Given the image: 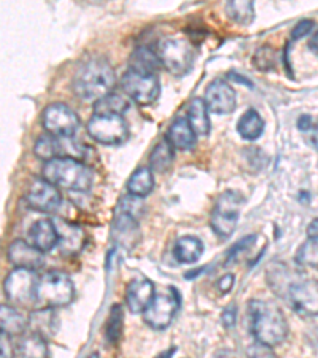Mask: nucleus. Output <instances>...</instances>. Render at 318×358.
I'll use <instances>...</instances> for the list:
<instances>
[{"mask_svg":"<svg viewBox=\"0 0 318 358\" xmlns=\"http://www.w3.org/2000/svg\"><path fill=\"white\" fill-rule=\"evenodd\" d=\"M248 317L250 330L256 343L275 348L285 341L288 323L283 310L277 304L264 299H252L248 303Z\"/></svg>","mask_w":318,"mask_h":358,"instance_id":"f257e3e1","label":"nucleus"},{"mask_svg":"<svg viewBox=\"0 0 318 358\" xmlns=\"http://www.w3.org/2000/svg\"><path fill=\"white\" fill-rule=\"evenodd\" d=\"M117 83V75L110 62L94 57L78 67L73 75L72 88L80 99L92 101L108 94Z\"/></svg>","mask_w":318,"mask_h":358,"instance_id":"f03ea898","label":"nucleus"},{"mask_svg":"<svg viewBox=\"0 0 318 358\" xmlns=\"http://www.w3.org/2000/svg\"><path fill=\"white\" fill-rule=\"evenodd\" d=\"M43 178L67 192H88L92 185V172L77 158H55L43 166Z\"/></svg>","mask_w":318,"mask_h":358,"instance_id":"7ed1b4c3","label":"nucleus"},{"mask_svg":"<svg viewBox=\"0 0 318 358\" xmlns=\"http://www.w3.org/2000/svg\"><path fill=\"white\" fill-rule=\"evenodd\" d=\"M75 287L71 277L61 271H50L38 280L37 304L42 308H62L73 301Z\"/></svg>","mask_w":318,"mask_h":358,"instance_id":"20e7f679","label":"nucleus"},{"mask_svg":"<svg viewBox=\"0 0 318 358\" xmlns=\"http://www.w3.org/2000/svg\"><path fill=\"white\" fill-rule=\"evenodd\" d=\"M156 53L159 56L161 66L175 77H183L193 67L194 50L187 38L166 37L159 42Z\"/></svg>","mask_w":318,"mask_h":358,"instance_id":"39448f33","label":"nucleus"},{"mask_svg":"<svg viewBox=\"0 0 318 358\" xmlns=\"http://www.w3.org/2000/svg\"><path fill=\"white\" fill-rule=\"evenodd\" d=\"M244 202V196L239 192H233V189L224 192L217 199L215 207H213L210 215V224L213 233H215L218 238L226 239L234 233L237 223H239L240 210Z\"/></svg>","mask_w":318,"mask_h":358,"instance_id":"423d86ee","label":"nucleus"},{"mask_svg":"<svg viewBox=\"0 0 318 358\" xmlns=\"http://www.w3.org/2000/svg\"><path fill=\"white\" fill-rule=\"evenodd\" d=\"M40 277L34 269L16 268L5 277L3 292L8 301L21 308L37 304V288Z\"/></svg>","mask_w":318,"mask_h":358,"instance_id":"0eeeda50","label":"nucleus"},{"mask_svg":"<svg viewBox=\"0 0 318 358\" xmlns=\"http://www.w3.org/2000/svg\"><path fill=\"white\" fill-rule=\"evenodd\" d=\"M88 134L96 142L103 145H120L129 137V126H127L123 115H96L88 121Z\"/></svg>","mask_w":318,"mask_h":358,"instance_id":"6e6552de","label":"nucleus"},{"mask_svg":"<svg viewBox=\"0 0 318 358\" xmlns=\"http://www.w3.org/2000/svg\"><path fill=\"white\" fill-rule=\"evenodd\" d=\"M180 293L177 288L169 287L166 293H156L153 301L143 313V320L154 330H164L172 323L173 317L180 309Z\"/></svg>","mask_w":318,"mask_h":358,"instance_id":"1a4fd4ad","label":"nucleus"},{"mask_svg":"<svg viewBox=\"0 0 318 358\" xmlns=\"http://www.w3.org/2000/svg\"><path fill=\"white\" fill-rule=\"evenodd\" d=\"M121 86L126 94L140 106H150L156 102L161 92V85L156 73H142L132 69L123 75Z\"/></svg>","mask_w":318,"mask_h":358,"instance_id":"9d476101","label":"nucleus"},{"mask_svg":"<svg viewBox=\"0 0 318 358\" xmlns=\"http://www.w3.org/2000/svg\"><path fill=\"white\" fill-rule=\"evenodd\" d=\"M43 128L48 134L73 137L80 128V118L66 103H51L43 110Z\"/></svg>","mask_w":318,"mask_h":358,"instance_id":"9b49d317","label":"nucleus"},{"mask_svg":"<svg viewBox=\"0 0 318 358\" xmlns=\"http://www.w3.org/2000/svg\"><path fill=\"white\" fill-rule=\"evenodd\" d=\"M85 148L83 145L75 141L73 137L64 136H42L38 137L36 143V155L37 158L43 161H50L55 158H77L83 157Z\"/></svg>","mask_w":318,"mask_h":358,"instance_id":"f8f14e48","label":"nucleus"},{"mask_svg":"<svg viewBox=\"0 0 318 358\" xmlns=\"http://www.w3.org/2000/svg\"><path fill=\"white\" fill-rule=\"evenodd\" d=\"M26 201L31 209L42 213H51L61 204L59 188L46 178H34L27 188Z\"/></svg>","mask_w":318,"mask_h":358,"instance_id":"ddd939ff","label":"nucleus"},{"mask_svg":"<svg viewBox=\"0 0 318 358\" xmlns=\"http://www.w3.org/2000/svg\"><path fill=\"white\" fill-rule=\"evenodd\" d=\"M287 301L298 314L312 317L318 315V280H298L287 294Z\"/></svg>","mask_w":318,"mask_h":358,"instance_id":"4468645a","label":"nucleus"},{"mask_svg":"<svg viewBox=\"0 0 318 358\" xmlns=\"http://www.w3.org/2000/svg\"><path fill=\"white\" fill-rule=\"evenodd\" d=\"M205 103L212 113L228 115L236 110L237 96L233 86L224 80H215L205 91Z\"/></svg>","mask_w":318,"mask_h":358,"instance_id":"2eb2a0df","label":"nucleus"},{"mask_svg":"<svg viewBox=\"0 0 318 358\" xmlns=\"http://www.w3.org/2000/svg\"><path fill=\"white\" fill-rule=\"evenodd\" d=\"M8 259L16 268H26L37 271L45 264L43 252L34 247L31 242L13 241L8 247Z\"/></svg>","mask_w":318,"mask_h":358,"instance_id":"dca6fc26","label":"nucleus"},{"mask_svg":"<svg viewBox=\"0 0 318 358\" xmlns=\"http://www.w3.org/2000/svg\"><path fill=\"white\" fill-rule=\"evenodd\" d=\"M154 285L148 279H132L126 288V304L132 314H142L153 301Z\"/></svg>","mask_w":318,"mask_h":358,"instance_id":"f3484780","label":"nucleus"},{"mask_svg":"<svg viewBox=\"0 0 318 358\" xmlns=\"http://www.w3.org/2000/svg\"><path fill=\"white\" fill-rule=\"evenodd\" d=\"M112 238L118 245L127 248V250H131L132 247H136L138 239H140V231H138L137 218L131 217L129 213L118 210L113 222Z\"/></svg>","mask_w":318,"mask_h":358,"instance_id":"a211bd4d","label":"nucleus"},{"mask_svg":"<svg viewBox=\"0 0 318 358\" xmlns=\"http://www.w3.org/2000/svg\"><path fill=\"white\" fill-rule=\"evenodd\" d=\"M55 224H56L57 234H59L57 247H59V250L62 253H66V255H72V253H77L82 250L83 241H85V233L82 228L71 222L64 220V218H56Z\"/></svg>","mask_w":318,"mask_h":358,"instance_id":"6ab92c4d","label":"nucleus"},{"mask_svg":"<svg viewBox=\"0 0 318 358\" xmlns=\"http://www.w3.org/2000/svg\"><path fill=\"white\" fill-rule=\"evenodd\" d=\"M29 242L34 247H37L38 250L50 252L57 245L59 242V234H57L56 224L53 220H48V218H43V220L36 222L29 229Z\"/></svg>","mask_w":318,"mask_h":358,"instance_id":"aec40b11","label":"nucleus"},{"mask_svg":"<svg viewBox=\"0 0 318 358\" xmlns=\"http://www.w3.org/2000/svg\"><path fill=\"white\" fill-rule=\"evenodd\" d=\"M266 279H268V284L273 288V292H275V294H279L282 298H287L288 292H290V288L299 280V277L296 273H293L290 266H287V264L273 263L268 268Z\"/></svg>","mask_w":318,"mask_h":358,"instance_id":"412c9836","label":"nucleus"},{"mask_svg":"<svg viewBox=\"0 0 318 358\" xmlns=\"http://www.w3.org/2000/svg\"><path fill=\"white\" fill-rule=\"evenodd\" d=\"M173 258L182 264H193L204 253V244L194 236H183L173 244Z\"/></svg>","mask_w":318,"mask_h":358,"instance_id":"4be33fe9","label":"nucleus"},{"mask_svg":"<svg viewBox=\"0 0 318 358\" xmlns=\"http://www.w3.org/2000/svg\"><path fill=\"white\" fill-rule=\"evenodd\" d=\"M167 137L171 138L173 147L178 150H191L198 141V134H196L188 118H177L173 121L169 132H167Z\"/></svg>","mask_w":318,"mask_h":358,"instance_id":"5701e85b","label":"nucleus"},{"mask_svg":"<svg viewBox=\"0 0 318 358\" xmlns=\"http://www.w3.org/2000/svg\"><path fill=\"white\" fill-rule=\"evenodd\" d=\"M209 107H207L205 101L202 99H193L188 106V121L193 126L198 136H207L210 132L212 123L209 117Z\"/></svg>","mask_w":318,"mask_h":358,"instance_id":"b1692460","label":"nucleus"},{"mask_svg":"<svg viewBox=\"0 0 318 358\" xmlns=\"http://www.w3.org/2000/svg\"><path fill=\"white\" fill-rule=\"evenodd\" d=\"M131 69L136 72L142 73H156L161 67V61L158 53H154L147 46H138L132 51L131 59H129Z\"/></svg>","mask_w":318,"mask_h":358,"instance_id":"393cba45","label":"nucleus"},{"mask_svg":"<svg viewBox=\"0 0 318 358\" xmlns=\"http://www.w3.org/2000/svg\"><path fill=\"white\" fill-rule=\"evenodd\" d=\"M16 354L24 358H42L48 357V348H46V338L36 331L22 334L20 343L16 344Z\"/></svg>","mask_w":318,"mask_h":358,"instance_id":"a878e982","label":"nucleus"},{"mask_svg":"<svg viewBox=\"0 0 318 358\" xmlns=\"http://www.w3.org/2000/svg\"><path fill=\"white\" fill-rule=\"evenodd\" d=\"M0 327L10 336H22L27 330L29 322L15 308L3 304L0 308Z\"/></svg>","mask_w":318,"mask_h":358,"instance_id":"bb28decb","label":"nucleus"},{"mask_svg":"<svg viewBox=\"0 0 318 358\" xmlns=\"http://www.w3.org/2000/svg\"><path fill=\"white\" fill-rule=\"evenodd\" d=\"M173 163V143L169 137H164L163 141L156 143L154 148L150 155V167L152 171L163 174V172L169 171Z\"/></svg>","mask_w":318,"mask_h":358,"instance_id":"cd10ccee","label":"nucleus"},{"mask_svg":"<svg viewBox=\"0 0 318 358\" xmlns=\"http://www.w3.org/2000/svg\"><path fill=\"white\" fill-rule=\"evenodd\" d=\"M53 309L55 308H40L34 310L31 319H29V327L32 328V331L42 334L43 338H48L56 333L57 319Z\"/></svg>","mask_w":318,"mask_h":358,"instance_id":"c85d7f7f","label":"nucleus"},{"mask_svg":"<svg viewBox=\"0 0 318 358\" xmlns=\"http://www.w3.org/2000/svg\"><path fill=\"white\" fill-rule=\"evenodd\" d=\"M237 132L245 141H256L264 132V120L256 110H247L237 123Z\"/></svg>","mask_w":318,"mask_h":358,"instance_id":"c756f323","label":"nucleus"},{"mask_svg":"<svg viewBox=\"0 0 318 358\" xmlns=\"http://www.w3.org/2000/svg\"><path fill=\"white\" fill-rule=\"evenodd\" d=\"M154 188V177L152 172V167H138V169L131 176L129 182H127V192L131 194L140 196L145 198L147 194L153 192Z\"/></svg>","mask_w":318,"mask_h":358,"instance_id":"7c9ffc66","label":"nucleus"},{"mask_svg":"<svg viewBox=\"0 0 318 358\" xmlns=\"http://www.w3.org/2000/svg\"><path fill=\"white\" fill-rule=\"evenodd\" d=\"M226 13L231 21H234L240 26H248L254 18L253 0H228Z\"/></svg>","mask_w":318,"mask_h":358,"instance_id":"2f4dec72","label":"nucleus"},{"mask_svg":"<svg viewBox=\"0 0 318 358\" xmlns=\"http://www.w3.org/2000/svg\"><path fill=\"white\" fill-rule=\"evenodd\" d=\"M129 103L121 97L120 94H113V92H108V94L99 97L94 102V113L96 115H123Z\"/></svg>","mask_w":318,"mask_h":358,"instance_id":"473e14b6","label":"nucleus"},{"mask_svg":"<svg viewBox=\"0 0 318 358\" xmlns=\"http://www.w3.org/2000/svg\"><path fill=\"white\" fill-rule=\"evenodd\" d=\"M296 263L303 268L318 269V238H310L298 248Z\"/></svg>","mask_w":318,"mask_h":358,"instance_id":"72a5a7b5","label":"nucleus"},{"mask_svg":"<svg viewBox=\"0 0 318 358\" xmlns=\"http://www.w3.org/2000/svg\"><path fill=\"white\" fill-rule=\"evenodd\" d=\"M121 333H123V308L120 304H113L110 310V319L107 322V339L112 344H117Z\"/></svg>","mask_w":318,"mask_h":358,"instance_id":"f704fd0d","label":"nucleus"},{"mask_svg":"<svg viewBox=\"0 0 318 358\" xmlns=\"http://www.w3.org/2000/svg\"><path fill=\"white\" fill-rule=\"evenodd\" d=\"M253 64L258 71L268 72L275 69V51L270 46H261L254 51L253 55Z\"/></svg>","mask_w":318,"mask_h":358,"instance_id":"c9c22d12","label":"nucleus"},{"mask_svg":"<svg viewBox=\"0 0 318 358\" xmlns=\"http://www.w3.org/2000/svg\"><path fill=\"white\" fill-rule=\"evenodd\" d=\"M118 210L124 212V213H129L131 217L134 218H140L143 210H145V207H143V201L140 196H136V194H127L124 198H121L120 201V206H118Z\"/></svg>","mask_w":318,"mask_h":358,"instance_id":"e433bc0d","label":"nucleus"},{"mask_svg":"<svg viewBox=\"0 0 318 358\" xmlns=\"http://www.w3.org/2000/svg\"><path fill=\"white\" fill-rule=\"evenodd\" d=\"M312 29H314V21H310V20L299 21L298 24L293 27L291 40H298V38H303L305 36H309V34L312 32Z\"/></svg>","mask_w":318,"mask_h":358,"instance_id":"4c0bfd02","label":"nucleus"},{"mask_svg":"<svg viewBox=\"0 0 318 358\" xmlns=\"http://www.w3.org/2000/svg\"><path fill=\"white\" fill-rule=\"evenodd\" d=\"M237 322V308L234 304H229L222 314V323L226 328H233Z\"/></svg>","mask_w":318,"mask_h":358,"instance_id":"58836bf2","label":"nucleus"},{"mask_svg":"<svg viewBox=\"0 0 318 358\" xmlns=\"http://www.w3.org/2000/svg\"><path fill=\"white\" fill-rule=\"evenodd\" d=\"M0 349H2L3 358L13 357L16 354V349L11 348V344H10V334H7L5 331L0 333Z\"/></svg>","mask_w":318,"mask_h":358,"instance_id":"ea45409f","label":"nucleus"},{"mask_svg":"<svg viewBox=\"0 0 318 358\" xmlns=\"http://www.w3.org/2000/svg\"><path fill=\"white\" fill-rule=\"evenodd\" d=\"M254 239H256V236H250V238H245V239H242V241L237 242V244L233 248H231V252H229V255H228L229 262H231V259H234L237 255H239L240 250H244V248L250 247L253 244Z\"/></svg>","mask_w":318,"mask_h":358,"instance_id":"a19ab883","label":"nucleus"},{"mask_svg":"<svg viewBox=\"0 0 318 358\" xmlns=\"http://www.w3.org/2000/svg\"><path fill=\"white\" fill-rule=\"evenodd\" d=\"M234 280H236V277L233 274L223 275L222 279L218 280V290L222 292L223 294L229 293L231 290H233V287H234Z\"/></svg>","mask_w":318,"mask_h":358,"instance_id":"79ce46f5","label":"nucleus"},{"mask_svg":"<svg viewBox=\"0 0 318 358\" xmlns=\"http://www.w3.org/2000/svg\"><path fill=\"white\" fill-rule=\"evenodd\" d=\"M312 126H314V121H312V118L309 117V115H303V117L298 120V128L301 131L312 129Z\"/></svg>","mask_w":318,"mask_h":358,"instance_id":"37998d69","label":"nucleus"},{"mask_svg":"<svg viewBox=\"0 0 318 358\" xmlns=\"http://www.w3.org/2000/svg\"><path fill=\"white\" fill-rule=\"evenodd\" d=\"M308 236H310V238H318V218H317V220L309 223Z\"/></svg>","mask_w":318,"mask_h":358,"instance_id":"c03bdc74","label":"nucleus"},{"mask_svg":"<svg viewBox=\"0 0 318 358\" xmlns=\"http://www.w3.org/2000/svg\"><path fill=\"white\" fill-rule=\"evenodd\" d=\"M309 46H310V50L314 51V53L318 56V31L314 34V36H312L310 42H309Z\"/></svg>","mask_w":318,"mask_h":358,"instance_id":"a18cd8bd","label":"nucleus"},{"mask_svg":"<svg viewBox=\"0 0 318 358\" xmlns=\"http://www.w3.org/2000/svg\"><path fill=\"white\" fill-rule=\"evenodd\" d=\"M310 142L318 150V128H312V136H310Z\"/></svg>","mask_w":318,"mask_h":358,"instance_id":"49530a36","label":"nucleus"}]
</instances>
